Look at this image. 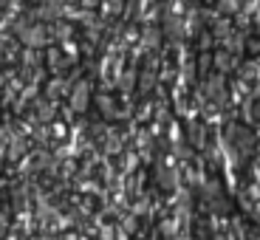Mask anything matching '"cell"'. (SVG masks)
Instances as JSON below:
<instances>
[]
</instances>
